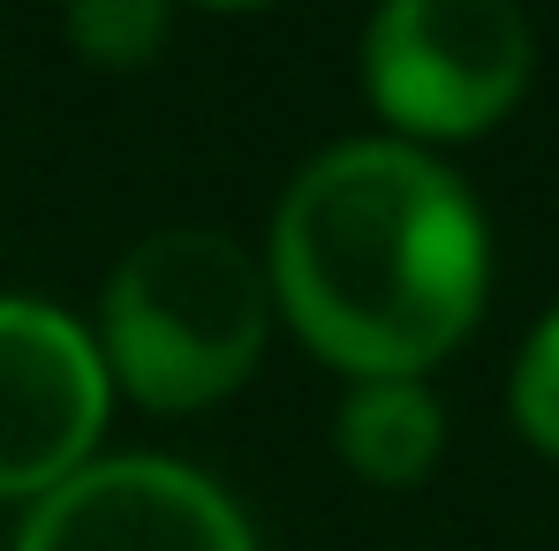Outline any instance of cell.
Masks as SVG:
<instances>
[{"label": "cell", "instance_id": "cell-1", "mask_svg": "<svg viewBox=\"0 0 559 551\" xmlns=\"http://www.w3.org/2000/svg\"><path fill=\"white\" fill-rule=\"evenodd\" d=\"M265 287L333 370L424 378L484 310L491 235L454 167L401 136H356L287 182Z\"/></svg>", "mask_w": 559, "mask_h": 551}, {"label": "cell", "instance_id": "cell-2", "mask_svg": "<svg viewBox=\"0 0 559 551\" xmlns=\"http://www.w3.org/2000/svg\"><path fill=\"white\" fill-rule=\"evenodd\" d=\"M273 333L265 265L219 227L144 235L98 295V363L136 408L189 416L227 400Z\"/></svg>", "mask_w": 559, "mask_h": 551}, {"label": "cell", "instance_id": "cell-3", "mask_svg": "<svg viewBox=\"0 0 559 551\" xmlns=\"http://www.w3.org/2000/svg\"><path fill=\"white\" fill-rule=\"evenodd\" d=\"M537 69V31L507 0H393L364 31V92L401 144L484 136Z\"/></svg>", "mask_w": 559, "mask_h": 551}, {"label": "cell", "instance_id": "cell-4", "mask_svg": "<svg viewBox=\"0 0 559 551\" xmlns=\"http://www.w3.org/2000/svg\"><path fill=\"white\" fill-rule=\"evenodd\" d=\"M114 408L98 340L38 295H0V499H46L76 468Z\"/></svg>", "mask_w": 559, "mask_h": 551}, {"label": "cell", "instance_id": "cell-5", "mask_svg": "<svg viewBox=\"0 0 559 551\" xmlns=\"http://www.w3.org/2000/svg\"><path fill=\"white\" fill-rule=\"evenodd\" d=\"M15 551H258L250 514L189 460L121 454L76 468L23 514Z\"/></svg>", "mask_w": 559, "mask_h": 551}, {"label": "cell", "instance_id": "cell-6", "mask_svg": "<svg viewBox=\"0 0 559 551\" xmlns=\"http://www.w3.org/2000/svg\"><path fill=\"white\" fill-rule=\"evenodd\" d=\"M341 460L378 491H416L447 454V408L424 378H356L333 416Z\"/></svg>", "mask_w": 559, "mask_h": 551}, {"label": "cell", "instance_id": "cell-7", "mask_svg": "<svg viewBox=\"0 0 559 551\" xmlns=\"http://www.w3.org/2000/svg\"><path fill=\"white\" fill-rule=\"evenodd\" d=\"M61 31L92 69H144V61H159L175 15L159 0H84L61 15Z\"/></svg>", "mask_w": 559, "mask_h": 551}, {"label": "cell", "instance_id": "cell-8", "mask_svg": "<svg viewBox=\"0 0 559 551\" xmlns=\"http://www.w3.org/2000/svg\"><path fill=\"white\" fill-rule=\"evenodd\" d=\"M507 400H514V423H522V439L537 446V454L559 460V310L522 340V363H514V385H507Z\"/></svg>", "mask_w": 559, "mask_h": 551}]
</instances>
